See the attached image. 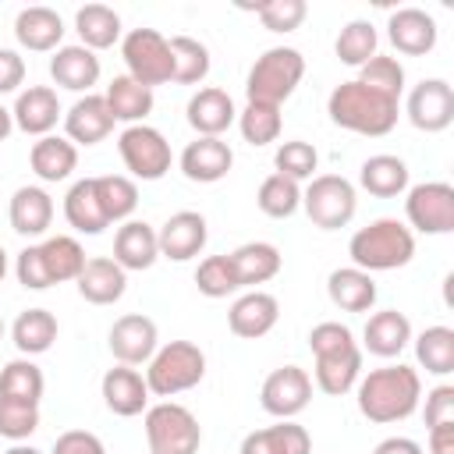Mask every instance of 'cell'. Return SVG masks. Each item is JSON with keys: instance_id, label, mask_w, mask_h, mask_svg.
<instances>
[{"instance_id": "obj_1", "label": "cell", "mask_w": 454, "mask_h": 454, "mask_svg": "<svg viewBox=\"0 0 454 454\" xmlns=\"http://www.w3.org/2000/svg\"><path fill=\"white\" fill-rule=\"evenodd\" d=\"M309 348L316 355V387L330 397L348 394L362 376V348L355 344L344 323H316L309 333Z\"/></svg>"}, {"instance_id": "obj_2", "label": "cell", "mask_w": 454, "mask_h": 454, "mask_svg": "<svg viewBox=\"0 0 454 454\" xmlns=\"http://www.w3.org/2000/svg\"><path fill=\"white\" fill-rule=\"evenodd\" d=\"M422 380L411 365H383L358 380V411L369 422H401L419 408Z\"/></svg>"}, {"instance_id": "obj_3", "label": "cell", "mask_w": 454, "mask_h": 454, "mask_svg": "<svg viewBox=\"0 0 454 454\" xmlns=\"http://www.w3.org/2000/svg\"><path fill=\"white\" fill-rule=\"evenodd\" d=\"M326 114L337 128L380 138V135L394 131V124H397V99L383 96L362 82H340L326 99Z\"/></svg>"}, {"instance_id": "obj_4", "label": "cell", "mask_w": 454, "mask_h": 454, "mask_svg": "<svg viewBox=\"0 0 454 454\" xmlns=\"http://www.w3.org/2000/svg\"><path fill=\"white\" fill-rule=\"evenodd\" d=\"M348 255L358 270L380 273V270H397L408 266L415 255V234L394 216H380L369 227L355 231L348 241Z\"/></svg>"}, {"instance_id": "obj_5", "label": "cell", "mask_w": 454, "mask_h": 454, "mask_svg": "<svg viewBox=\"0 0 454 454\" xmlns=\"http://www.w3.org/2000/svg\"><path fill=\"white\" fill-rule=\"evenodd\" d=\"M202 376H206L202 348L192 344V340H170V344L156 348V355L149 358L145 387L156 397H174V394H184V390L199 387Z\"/></svg>"}, {"instance_id": "obj_6", "label": "cell", "mask_w": 454, "mask_h": 454, "mask_svg": "<svg viewBox=\"0 0 454 454\" xmlns=\"http://www.w3.org/2000/svg\"><path fill=\"white\" fill-rule=\"evenodd\" d=\"M301 74H305V57L294 46H273L252 64V71L245 78V96H248V103L280 106L298 89Z\"/></svg>"}, {"instance_id": "obj_7", "label": "cell", "mask_w": 454, "mask_h": 454, "mask_svg": "<svg viewBox=\"0 0 454 454\" xmlns=\"http://www.w3.org/2000/svg\"><path fill=\"white\" fill-rule=\"evenodd\" d=\"M145 440L149 454H199L202 429L184 404L160 401L145 408Z\"/></svg>"}, {"instance_id": "obj_8", "label": "cell", "mask_w": 454, "mask_h": 454, "mask_svg": "<svg viewBox=\"0 0 454 454\" xmlns=\"http://www.w3.org/2000/svg\"><path fill=\"white\" fill-rule=\"evenodd\" d=\"M301 206L309 213V220L323 231H337V227H348L355 209H358V199H355V184L340 174H316L309 181V188L301 192Z\"/></svg>"}, {"instance_id": "obj_9", "label": "cell", "mask_w": 454, "mask_h": 454, "mask_svg": "<svg viewBox=\"0 0 454 454\" xmlns=\"http://www.w3.org/2000/svg\"><path fill=\"white\" fill-rule=\"evenodd\" d=\"M121 57L128 64V74L153 89L174 78V53H170V39H163L156 28H131L121 43Z\"/></svg>"}, {"instance_id": "obj_10", "label": "cell", "mask_w": 454, "mask_h": 454, "mask_svg": "<svg viewBox=\"0 0 454 454\" xmlns=\"http://www.w3.org/2000/svg\"><path fill=\"white\" fill-rule=\"evenodd\" d=\"M117 153H121L124 167L131 170V177H138V181H160L170 170V142L163 138V131H156L149 124L124 128L117 138Z\"/></svg>"}, {"instance_id": "obj_11", "label": "cell", "mask_w": 454, "mask_h": 454, "mask_svg": "<svg viewBox=\"0 0 454 454\" xmlns=\"http://www.w3.org/2000/svg\"><path fill=\"white\" fill-rule=\"evenodd\" d=\"M404 213H408V223L422 234H450L454 231V188L447 181H422L408 188Z\"/></svg>"}, {"instance_id": "obj_12", "label": "cell", "mask_w": 454, "mask_h": 454, "mask_svg": "<svg viewBox=\"0 0 454 454\" xmlns=\"http://www.w3.org/2000/svg\"><path fill=\"white\" fill-rule=\"evenodd\" d=\"M312 397V380L301 365H280L273 369L266 380H262V390H259V401L270 415L277 419H294L298 411H305Z\"/></svg>"}, {"instance_id": "obj_13", "label": "cell", "mask_w": 454, "mask_h": 454, "mask_svg": "<svg viewBox=\"0 0 454 454\" xmlns=\"http://www.w3.org/2000/svg\"><path fill=\"white\" fill-rule=\"evenodd\" d=\"M408 121L419 131H429V135L450 128V121H454V89L443 78L419 82L408 96Z\"/></svg>"}, {"instance_id": "obj_14", "label": "cell", "mask_w": 454, "mask_h": 454, "mask_svg": "<svg viewBox=\"0 0 454 454\" xmlns=\"http://www.w3.org/2000/svg\"><path fill=\"white\" fill-rule=\"evenodd\" d=\"M156 323L142 312H128L110 326V351L121 365H142L156 355Z\"/></svg>"}, {"instance_id": "obj_15", "label": "cell", "mask_w": 454, "mask_h": 454, "mask_svg": "<svg viewBox=\"0 0 454 454\" xmlns=\"http://www.w3.org/2000/svg\"><path fill=\"white\" fill-rule=\"evenodd\" d=\"M206 216L195 213V209H181L174 213L160 231H156V241H160V255L174 259V262H188L195 259L202 248H206Z\"/></svg>"}, {"instance_id": "obj_16", "label": "cell", "mask_w": 454, "mask_h": 454, "mask_svg": "<svg viewBox=\"0 0 454 454\" xmlns=\"http://www.w3.org/2000/svg\"><path fill=\"white\" fill-rule=\"evenodd\" d=\"M277 319H280V301L270 294V291H248V294H241L234 305H231V312H227V326H231V333L234 337H245V340H259V337H266L273 326H277Z\"/></svg>"}, {"instance_id": "obj_17", "label": "cell", "mask_w": 454, "mask_h": 454, "mask_svg": "<svg viewBox=\"0 0 454 454\" xmlns=\"http://www.w3.org/2000/svg\"><path fill=\"white\" fill-rule=\"evenodd\" d=\"M64 131H67V142L74 145H96L103 142L110 131H114V114L106 106L103 96L89 92L82 99H74V106L64 114Z\"/></svg>"}, {"instance_id": "obj_18", "label": "cell", "mask_w": 454, "mask_h": 454, "mask_svg": "<svg viewBox=\"0 0 454 454\" xmlns=\"http://www.w3.org/2000/svg\"><path fill=\"white\" fill-rule=\"evenodd\" d=\"M14 128H21L25 135H50L60 121V99L50 85H28L25 92H18L14 99Z\"/></svg>"}, {"instance_id": "obj_19", "label": "cell", "mask_w": 454, "mask_h": 454, "mask_svg": "<svg viewBox=\"0 0 454 454\" xmlns=\"http://www.w3.org/2000/svg\"><path fill=\"white\" fill-rule=\"evenodd\" d=\"M387 35L397 46V53L426 57L436 46V21H433V14H426L419 7H401V11L390 14Z\"/></svg>"}, {"instance_id": "obj_20", "label": "cell", "mask_w": 454, "mask_h": 454, "mask_svg": "<svg viewBox=\"0 0 454 454\" xmlns=\"http://www.w3.org/2000/svg\"><path fill=\"white\" fill-rule=\"evenodd\" d=\"M234 121H238L234 99L223 89H216V85L199 89L188 99V124L199 131V138H220Z\"/></svg>"}, {"instance_id": "obj_21", "label": "cell", "mask_w": 454, "mask_h": 454, "mask_svg": "<svg viewBox=\"0 0 454 454\" xmlns=\"http://www.w3.org/2000/svg\"><path fill=\"white\" fill-rule=\"evenodd\" d=\"M234 163V153L223 138H195L184 145L181 153V170L188 181H199V184H213L220 177H227Z\"/></svg>"}, {"instance_id": "obj_22", "label": "cell", "mask_w": 454, "mask_h": 454, "mask_svg": "<svg viewBox=\"0 0 454 454\" xmlns=\"http://www.w3.org/2000/svg\"><path fill=\"white\" fill-rule=\"evenodd\" d=\"M156 259H160L156 231L145 220H124L114 238V262L128 273V270H149Z\"/></svg>"}, {"instance_id": "obj_23", "label": "cell", "mask_w": 454, "mask_h": 454, "mask_svg": "<svg viewBox=\"0 0 454 454\" xmlns=\"http://www.w3.org/2000/svg\"><path fill=\"white\" fill-rule=\"evenodd\" d=\"M103 401L114 415L121 419H131V415H142L145 404H149V387H145V376L135 372L131 365H117V369H106L103 376Z\"/></svg>"}, {"instance_id": "obj_24", "label": "cell", "mask_w": 454, "mask_h": 454, "mask_svg": "<svg viewBox=\"0 0 454 454\" xmlns=\"http://www.w3.org/2000/svg\"><path fill=\"white\" fill-rule=\"evenodd\" d=\"M14 39L32 53H50L64 39V21L53 7H25L14 18Z\"/></svg>"}, {"instance_id": "obj_25", "label": "cell", "mask_w": 454, "mask_h": 454, "mask_svg": "<svg viewBox=\"0 0 454 454\" xmlns=\"http://www.w3.org/2000/svg\"><path fill=\"white\" fill-rule=\"evenodd\" d=\"M50 74L60 89H71V92H85L99 82V57L92 50H85L82 43L78 46H60L53 57H50Z\"/></svg>"}, {"instance_id": "obj_26", "label": "cell", "mask_w": 454, "mask_h": 454, "mask_svg": "<svg viewBox=\"0 0 454 454\" xmlns=\"http://www.w3.org/2000/svg\"><path fill=\"white\" fill-rule=\"evenodd\" d=\"M74 284H78V294L85 301H92V305H114V301H121V294L128 287V277H124V270L114 259L96 255V259H85V266H82V273H78Z\"/></svg>"}, {"instance_id": "obj_27", "label": "cell", "mask_w": 454, "mask_h": 454, "mask_svg": "<svg viewBox=\"0 0 454 454\" xmlns=\"http://www.w3.org/2000/svg\"><path fill=\"white\" fill-rule=\"evenodd\" d=\"M241 454H312V436L305 426L280 419L277 426L248 433L241 440Z\"/></svg>"}, {"instance_id": "obj_28", "label": "cell", "mask_w": 454, "mask_h": 454, "mask_svg": "<svg viewBox=\"0 0 454 454\" xmlns=\"http://www.w3.org/2000/svg\"><path fill=\"white\" fill-rule=\"evenodd\" d=\"M326 294L340 312H369L376 301V280L358 266H344L326 277Z\"/></svg>"}, {"instance_id": "obj_29", "label": "cell", "mask_w": 454, "mask_h": 454, "mask_svg": "<svg viewBox=\"0 0 454 454\" xmlns=\"http://www.w3.org/2000/svg\"><path fill=\"white\" fill-rule=\"evenodd\" d=\"M362 337H365V351H369V355L394 358V355H401L404 344L411 340V323H408L404 312L383 309V312H372V316H369Z\"/></svg>"}, {"instance_id": "obj_30", "label": "cell", "mask_w": 454, "mask_h": 454, "mask_svg": "<svg viewBox=\"0 0 454 454\" xmlns=\"http://www.w3.org/2000/svg\"><path fill=\"white\" fill-rule=\"evenodd\" d=\"M50 223H53V199L43 188L25 184L11 195V227L21 238H39L50 231Z\"/></svg>"}, {"instance_id": "obj_31", "label": "cell", "mask_w": 454, "mask_h": 454, "mask_svg": "<svg viewBox=\"0 0 454 454\" xmlns=\"http://www.w3.org/2000/svg\"><path fill=\"white\" fill-rule=\"evenodd\" d=\"M64 220L78 231V234H103V227H110L99 195H96V177H82L67 188L64 195Z\"/></svg>"}, {"instance_id": "obj_32", "label": "cell", "mask_w": 454, "mask_h": 454, "mask_svg": "<svg viewBox=\"0 0 454 454\" xmlns=\"http://www.w3.org/2000/svg\"><path fill=\"white\" fill-rule=\"evenodd\" d=\"M103 99H106L114 121H124L128 128H131V124H142V121L153 114V89L138 85L131 74H117V78L106 85Z\"/></svg>"}, {"instance_id": "obj_33", "label": "cell", "mask_w": 454, "mask_h": 454, "mask_svg": "<svg viewBox=\"0 0 454 454\" xmlns=\"http://www.w3.org/2000/svg\"><path fill=\"white\" fill-rule=\"evenodd\" d=\"M28 163H32V170H35L39 181H64L78 167V149L67 138H60V135H43L32 145Z\"/></svg>"}, {"instance_id": "obj_34", "label": "cell", "mask_w": 454, "mask_h": 454, "mask_svg": "<svg viewBox=\"0 0 454 454\" xmlns=\"http://www.w3.org/2000/svg\"><path fill=\"white\" fill-rule=\"evenodd\" d=\"M231 262H234V273H238V284L241 287L266 284V280H273L280 273V252L270 241H248V245L234 248L231 252Z\"/></svg>"}, {"instance_id": "obj_35", "label": "cell", "mask_w": 454, "mask_h": 454, "mask_svg": "<svg viewBox=\"0 0 454 454\" xmlns=\"http://www.w3.org/2000/svg\"><path fill=\"white\" fill-rule=\"evenodd\" d=\"M358 184L376 199H394L408 188V167H404V160H397L390 153L369 156L358 170Z\"/></svg>"}, {"instance_id": "obj_36", "label": "cell", "mask_w": 454, "mask_h": 454, "mask_svg": "<svg viewBox=\"0 0 454 454\" xmlns=\"http://www.w3.org/2000/svg\"><path fill=\"white\" fill-rule=\"evenodd\" d=\"M39 259H43V270H46L50 287H53L64 280H78V273L85 266V248L71 234H53L39 245Z\"/></svg>"}, {"instance_id": "obj_37", "label": "cell", "mask_w": 454, "mask_h": 454, "mask_svg": "<svg viewBox=\"0 0 454 454\" xmlns=\"http://www.w3.org/2000/svg\"><path fill=\"white\" fill-rule=\"evenodd\" d=\"M74 28L85 50H110L121 39V14L106 4H85L74 14Z\"/></svg>"}, {"instance_id": "obj_38", "label": "cell", "mask_w": 454, "mask_h": 454, "mask_svg": "<svg viewBox=\"0 0 454 454\" xmlns=\"http://www.w3.org/2000/svg\"><path fill=\"white\" fill-rule=\"evenodd\" d=\"M14 348L21 355H43L57 340V316L50 309H25L11 326Z\"/></svg>"}, {"instance_id": "obj_39", "label": "cell", "mask_w": 454, "mask_h": 454, "mask_svg": "<svg viewBox=\"0 0 454 454\" xmlns=\"http://www.w3.org/2000/svg\"><path fill=\"white\" fill-rule=\"evenodd\" d=\"M46 390V380H43V369L28 358H14L0 369V397L4 401H21V404H39Z\"/></svg>"}, {"instance_id": "obj_40", "label": "cell", "mask_w": 454, "mask_h": 454, "mask_svg": "<svg viewBox=\"0 0 454 454\" xmlns=\"http://www.w3.org/2000/svg\"><path fill=\"white\" fill-rule=\"evenodd\" d=\"M415 358L433 376L454 372V330L450 326H426L415 337Z\"/></svg>"}, {"instance_id": "obj_41", "label": "cell", "mask_w": 454, "mask_h": 454, "mask_svg": "<svg viewBox=\"0 0 454 454\" xmlns=\"http://www.w3.org/2000/svg\"><path fill=\"white\" fill-rule=\"evenodd\" d=\"M96 195H99V206H103V213H106L110 223L128 220L135 213V206H138V188L124 174H103V177H96Z\"/></svg>"}, {"instance_id": "obj_42", "label": "cell", "mask_w": 454, "mask_h": 454, "mask_svg": "<svg viewBox=\"0 0 454 454\" xmlns=\"http://www.w3.org/2000/svg\"><path fill=\"white\" fill-rule=\"evenodd\" d=\"M170 53H174V78L177 85H199L209 74V50L192 39V35H174L170 39Z\"/></svg>"}, {"instance_id": "obj_43", "label": "cell", "mask_w": 454, "mask_h": 454, "mask_svg": "<svg viewBox=\"0 0 454 454\" xmlns=\"http://www.w3.org/2000/svg\"><path fill=\"white\" fill-rule=\"evenodd\" d=\"M238 128H241V138L248 145H270L280 138V128H284V117H280V106H270V103H245V110L238 114Z\"/></svg>"}, {"instance_id": "obj_44", "label": "cell", "mask_w": 454, "mask_h": 454, "mask_svg": "<svg viewBox=\"0 0 454 454\" xmlns=\"http://www.w3.org/2000/svg\"><path fill=\"white\" fill-rule=\"evenodd\" d=\"M333 50H337V60H340V64L362 67L369 57H376V28H372V21H362V18L348 21V25L340 28Z\"/></svg>"}, {"instance_id": "obj_45", "label": "cell", "mask_w": 454, "mask_h": 454, "mask_svg": "<svg viewBox=\"0 0 454 454\" xmlns=\"http://www.w3.org/2000/svg\"><path fill=\"white\" fill-rule=\"evenodd\" d=\"M255 202H259V209H262L266 216L284 220V216H291V213L301 206V188H298V181H291V177H284V174H270V177L259 184Z\"/></svg>"}, {"instance_id": "obj_46", "label": "cell", "mask_w": 454, "mask_h": 454, "mask_svg": "<svg viewBox=\"0 0 454 454\" xmlns=\"http://www.w3.org/2000/svg\"><path fill=\"white\" fill-rule=\"evenodd\" d=\"M355 82H362V85H369V89H376V92L397 99L401 89H404V67H401L397 57L376 53V57H369V60L358 67V78H355Z\"/></svg>"}, {"instance_id": "obj_47", "label": "cell", "mask_w": 454, "mask_h": 454, "mask_svg": "<svg viewBox=\"0 0 454 454\" xmlns=\"http://www.w3.org/2000/svg\"><path fill=\"white\" fill-rule=\"evenodd\" d=\"M195 284H199V291L206 298H227V294H234L241 287L231 255H209V259H202L199 270H195Z\"/></svg>"}, {"instance_id": "obj_48", "label": "cell", "mask_w": 454, "mask_h": 454, "mask_svg": "<svg viewBox=\"0 0 454 454\" xmlns=\"http://www.w3.org/2000/svg\"><path fill=\"white\" fill-rule=\"evenodd\" d=\"M273 167H277V174H284V177H291V181H305V177H316L319 153H316V145L294 138V142H284V145L277 149Z\"/></svg>"}, {"instance_id": "obj_49", "label": "cell", "mask_w": 454, "mask_h": 454, "mask_svg": "<svg viewBox=\"0 0 454 454\" xmlns=\"http://www.w3.org/2000/svg\"><path fill=\"white\" fill-rule=\"evenodd\" d=\"M39 429V404H21V401H4L0 397V436L21 443Z\"/></svg>"}, {"instance_id": "obj_50", "label": "cell", "mask_w": 454, "mask_h": 454, "mask_svg": "<svg viewBox=\"0 0 454 454\" xmlns=\"http://www.w3.org/2000/svg\"><path fill=\"white\" fill-rule=\"evenodd\" d=\"M255 14H259L262 28H270V32H294L305 21L309 4L305 0H266L255 7Z\"/></svg>"}, {"instance_id": "obj_51", "label": "cell", "mask_w": 454, "mask_h": 454, "mask_svg": "<svg viewBox=\"0 0 454 454\" xmlns=\"http://www.w3.org/2000/svg\"><path fill=\"white\" fill-rule=\"evenodd\" d=\"M447 422H454V387L440 383L426 394V429L447 426Z\"/></svg>"}, {"instance_id": "obj_52", "label": "cell", "mask_w": 454, "mask_h": 454, "mask_svg": "<svg viewBox=\"0 0 454 454\" xmlns=\"http://www.w3.org/2000/svg\"><path fill=\"white\" fill-rule=\"evenodd\" d=\"M53 454H106L103 440L96 433H85V429H67L57 436L53 443Z\"/></svg>"}, {"instance_id": "obj_53", "label": "cell", "mask_w": 454, "mask_h": 454, "mask_svg": "<svg viewBox=\"0 0 454 454\" xmlns=\"http://www.w3.org/2000/svg\"><path fill=\"white\" fill-rule=\"evenodd\" d=\"M21 82H25V60L14 50H4L0 46V96L14 92Z\"/></svg>"}, {"instance_id": "obj_54", "label": "cell", "mask_w": 454, "mask_h": 454, "mask_svg": "<svg viewBox=\"0 0 454 454\" xmlns=\"http://www.w3.org/2000/svg\"><path fill=\"white\" fill-rule=\"evenodd\" d=\"M429 450L433 454H454V422L429 429Z\"/></svg>"}, {"instance_id": "obj_55", "label": "cell", "mask_w": 454, "mask_h": 454, "mask_svg": "<svg viewBox=\"0 0 454 454\" xmlns=\"http://www.w3.org/2000/svg\"><path fill=\"white\" fill-rule=\"evenodd\" d=\"M376 454H422V447L415 440H408V436H387L376 447Z\"/></svg>"}, {"instance_id": "obj_56", "label": "cell", "mask_w": 454, "mask_h": 454, "mask_svg": "<svg viewBox=\"0 0 454 454\" xmlns=\"http://www.w3.org/2000/svg\"><path fill=\"white\" fill-rule=\"evenodd\" d=\"M11 131H14V117H11V110H7V106H0V142H4Z\"/></svg>"}, {"instance_id": "obj_57", "label": "cell", "mask_w": 454, "mask_h": 454, "mask_svg": "<svg viewBox=\"0 0 454 454\" xmlns=\"http://www.w3.org/2000/svg\"><path fill=\"white\" fill-rule=\"evenodd\" d=\"M4 454H43V450H35V447H28V443H14V447L4 450Z\"/></svg>"}, {"instance_id": "obj_58", "label": "cell", "mask_w": 454, "mask_h": 454, "mask_svg": "<svg viewBox=\"0 0 454 454\" xmlns=\"http://www.w3.org/2000/svg\"><path fill=\"white\" fill-rule=\"evenodd\" d=\"M7 277V252H4V245H0V280Z\"/></svg>"}, {"instance_id": "obj_59", "label": "cell", "mask_w": 454, "mask_h": 454, "mask_svg": "<svg viewBox=\"0 0 454 454\" xmlns=\"http://www.w3.org/2000/svg\"><path fill=\"white\" fill-rule=\"evenodd\" d=\"M0 337H4V319H0Z\"/></svg>"}, {"instance_id": "obj_60", "label": "cell", "mask_w": 454, "mask_h": 454, "mask_svg": "<svg viewBox=\"0 0 454 454\" xmlns=\"http://www.w3.org/2000/svg\"><path fill=\"white\" fill-rule=\"evenodd\" d=\"M372 454H376V450H372Z\"/></svg>"}]
</instances>
